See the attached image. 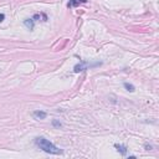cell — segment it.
I'll use <instances>...</instances> for the list:
<instances>
[{
  "label": "cell",
  "mask_w": 159,
  "mask_h": 159,
  "mask_svg": "<svg viewBox=\"0 0 159 159\" xmlns=\"http://www.w3.org/2000/svg\"><path fill=\"white\" fill-rule=\"evenodd\" d=\"M52 124H54L55 127H61V123H60V122H57L56 119H54V121H52Z\"/></svg>",
  "instance_id": "cell-8"
},
{
  "label": "cell",
  "mask_w": 159,
  "mask_h": 159,
  "mask_svg": "<svg viewBox=\"0 0 159 159\" xmlns=\"http://www.w3.org/2000/svg\"><path fill=\"white\" fill-rule=\"evenodd\" d=\"M4 19H5V15L4 14H0V23H2Z\"/></svg>",
  "instance_id": "cell-9"
},
{
  "label": "cell",
  "mask_w": 159,
  "mask_h": 159,
  "mask_svg": "<svg viewBox=\"0 0 159 159\" xmlns=\"http://www.w3.org/2000/svg\"><path fill=\"white\" fill-rule=\"evenodd\" d=\"M33 116H34L35 119H45L46 112H44V111H35V112L33 113Z\"/></svg>",
  "instance_id": "cell-3"
},
{
  "label": "cell",
  "mask_w": 159,
  "mask_h": 159,
  "mask_svg": "<svg viewBox=\"0 0 159 159\" xmlns=\"http://www.w3.org/2000/svg\"><path fill=\"white\" fill-rule=\"evenodd\" d=\"M116 148H117V150H118V152H121V153H122L123 155H124V154L127 153V148H125L124 146H119V144H116Z\"/></svg>",
  "instance_id": "cell-6"
},
{
  "label": "cell",
  "mask_w": 159,
  "mask_h": 159,
  "mask_svg": "<svg viewBox=\"0 0 159 159\" xmlns=\"http://www.w3.org/2000/svg\"><path fill=\"white\" fill-rule=\"evenodd\" d=\"M35 143L37 144V147H40V149H42L44 152L49 154H62V150L60 148H57L54 143H51L44 137H37L35 139Z\"/></svg>",
  "instance_id": "cell-1"
},
{
  "label": "cell",
  "mask_w": 159,
  "mask_h": 159,
  "mask_svg": "<svg viewBox=\"0 0 159 159\" xmlns=\"http://www.w3.org/2000/svg\"><path fill=\"white\" fill-rule=\"evenodd\" d=\"M124 87L127 88V91H129V92H133V91H134V86H133V85H129V83H124Z\"/></svg>",
  "instance_id": "cell-7"
},
{
  "label": "cell",
  "mask_w": 159,
  "mask_h": 159,
  "mask_svg": "<svg viewBox=\"0 0 159 159\" xmlns=\"http://www.w3.org/2000/svg\"><path fill=\"white\" fill-rule=\"evenodd\" d=\"M88 67H91L90 63H87V62H81V63H78V65H76V66H75L73 71H75L76 73H78V72H82V71L87 70Z\"/></svg>",
  "instance_id": "cell-2"
},
{
  "label": "cell",
  "mask_w": 159,
  "mask_h": 159,
  "mask_svg": "<svg viewBox=\"0 0 159 159\" xmlns=\"http://www.w3.org/2000/svg\"><path fill=\"white\" fill-rule=\"evenodd\" d=\"M24 24H25V26H26L27 29H30V30L34 29V19H26V20L24 21Z\"/></svg>",
  "instance_id": "cell-5"
},
{
  "label": "cell",
  "mask_w": 159,
  "mask_h": 159,
  "mask_svg": "<svg viewBox=\"0 0 159 159\" xmlns=\"http://www.w3.org/2000/svg\"><path fill=\"white\" fill-rule=\"evenodd\" d=\"M81 3H87V0H70L69 4H67V6H69V8H75V6L80 5Z\"/></svg>",
  "instance_id": "cell-4"
}]
</instances>
